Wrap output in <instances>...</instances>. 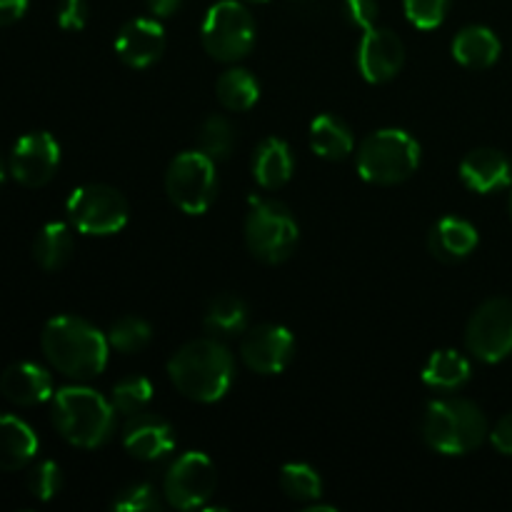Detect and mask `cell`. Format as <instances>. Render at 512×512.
<instances>
[{
    "mask_svg": "<svg viewBox=\"0 0 512 512\" xmlns=\"http://www.w3.org/2000/svg\"><path fill=\"white\" fill-rule=\"evenodd\" d=\"M153 400V383L145 375H128V378L118 380L113 388V408L123 415H138Z\"/></svg>",
    "mask_w": 512,
    "mask_h": 512,
    "instance_id": "30",
    "label": "cell"
},
{
    "mask_svg": "<svg viewBox=\"0 0 512 512\" xmlns=\"http://www.w3.org/2000/svg\"><path fill=\"white\" fill-rule=\"evenodd\" d=\"M88 0H63L58 10V25L63 30H83L88 23Z\"/></svg>",
    "mask_w": 512,
    "mask_h": 512,
    "instance_id": "36",
    "label": "cell"
},
{
    "mask_svg": "<svg viewBox=\"0 0 512 512\" xmlns=\"http://www.w3.org/2000/svg\"><path fill=\"white\" fill-rule=\"evenodd\" d=\"M465 345L483 363H500L512 353V300L490 298L470 315Z\"/></svg>",
    "mask_w": 512,
    "mask_h": 512,
    "instance_id": "11",
    "label": "cell"
},
{
    "mask_svg": "<svg viewBox=\"0 0 512 512\" xmlns=\"http://www.w3.org/2000/svg\"><path fill=\"white\" fill-rule=\"evenodd\" d=\"M380 5L378 0H345V18L350 25L360 30L373 28L375 20H378Z\"/></svg>",
    "mask_w": 512,
    "mask_h": 512,
    "instance_id": "35",
    "label": "cell"
},
{
    "mask_svg": "<svg viewBox=\"0 0 512 512\" xmlns=\"http://www.w3.org/2000/svg\"><path fill=\"white\" fill-rule=\"evenodd\" d=\"M300 228L288 205L278 200H258L245 218V245L258 260L278 265L293 255Z\"/></svg>",
    "mask_w": 512,
    "mask_h": 512,
    "instance_id": "6",
    "label": "cell"
},
{
    "mask_svg": "<svg viewBox=\"0 0 512 512\" xmlns=\"http://www.w3.org/2000/svg\"><path fill=\"white\" fill-rule=\"evenodd\" d=\"M145 3L155 18H170L183 5V0H145Z\"/></svg>",
    "mask_w": 512,
    "mask_h": 512,
    "instance_id": "39",
    "label": "cell"
},
{
    "mask_svg": "<svg viewBox=\"0 0 512 512\" xmlns=\"http://www.w3.org/2000/svg\"><path fill=\"white\" fill-rule=\"evenodd\" d=\"M60 168V145L45 130H33L13 145L8 170L15 183L25 188H43Z\"/></svg>",
    "mask_w": 512,
    "mask_h": 512,
    "instance_id": "12",
    "label": "cell"
},
{
    "mask_svg": "<svg viewBox=\"0 0 512 512\" xmlns=\"http://www.w3.org/2000/svg\"><path fill=\"white\" fill-rule=\"evenodd\" d=\"M253 3H268V0H253Z\"/></svg>",
    "mask_w": 512,
    "mask_h": 512,
    "instance_id": "42",
    "label": "cell"
},
{
    "mask_svg": "<svg viewBox=\"0 0 512 512\" xmlns=\"http://www.w3.org/2000/svg\"><path fill=\"white\" fill-rule=\"evenodd\" d=\"M123 448L128 450L130 458L138 460H163L165 455L173 453L175 433L173 425L153 413L130 415L123 428Z\"/></svg>",
    "mask_w": 512,
    "mask_h": 512,
    "instance_id": "15",
    "label": "cell"
},
{
    "mask_svg": "<svg viewBox=\"0 0 512 512\" xmlns=\"http://www.w3.org/2000/svg\"><path fill=\"white\" fill-rule=\"evenodd\" d=\"M40 348L48 363L75 383L98 378L108 365V335L78 315H58L45 323Z\"/></svg>",
    "mask_w": 512,
    "mask_h": 512,
    "instance_id": "1",
    "label": "cell"
},
{
    "mask_svg": "<svg viewBox=\"0 0 512 512\" xmlns=\"http://www.w3.org/2000/svg\"><path fill=\"white\" fill-rule=\"evenodd\" d=\"M460 180L473 193H495L512 183V160L498 148H475L460 163Z\"/></svg>",
    "mask_w": 512,
    "mask_h": 512,
    "instance_id": "18",
    "label": "cell"
},
{
    "mask_svg": "<svg viewBox=\"0 0 512 512\" xmlns=\"http://www.w3.org/2000/svg\"><path fill=\"white\" fill-rule=\"evenodd\" d=\"M165 193L188 215L208 213L218 195L215 160L203 150H185L170 160L165 170Z\"/></svg>",
    "mask_w": 512,
    "mask_h": 512,
    "instance_id": "7",
    "label": "cell"
},
{
    "mask_svg": "<svg viewBox=\"0 0 512 512\" xmlns=\"http://www.w3.org/2000/svg\"><path fill=\"white\" fill-rule=\"evenodd\" d=\"M30 0H0V28L13 25L28 13Z\"/></svg>",
    "mask_w": 512,
    "mask_h": 512,
    "instance_id": "38",
    "label": "cell"
},
{
    "mask_svg": "<svg viewBox=\"0 0 512 512\" xmlns=\"http://www.w3.org/2000/svg\"><path fill=\"white\" fill-rule=\"evenodd\" d=\"M215 93H218L220 105L233 113H243L250 110L260 98V83L250 70L245 68H228L215 83Z\"/></svg>",
    "mask_w": 512,
    "mask_h": 512,
    "instance_id": "27",
    "label": "cell"
},
{
    "mask_svg": "<svg viewBox=\"0 0 512 512\" xmlns=\"http://www.w3.org/2000/svg\"><path fill=\"white\" fill-rule=\"evenodd\" d=\"M280 488L290 500L310 505L323 495V480L308 463H288L280 470Z\"/></svg>",
    "mask_w": 512,
    "mask_h": 512,
    "instance_id": "28",
    "label": "cell"
},
{
    "mask_svg": "<svg viewBox=\"0 0 512 512\" xmlns=\"http://www.w3.org/2000/svg\"><path fill=\"white\" fill-rule=\"evenodd\" d=\"M150 338H153L150 325L143 318H135V315H125V318L115 320L108 330L110 348L125 355H133L138 350H143L150 343Z\"/></svg>",
    "mask_w": 512,
    "mask_h": 512,
    "instance_id": "31",
    "label": "cell"
},
{
    "mask_svg": "<svg viewBox=\"0 0 512 512\" xmlns=\"http://www.w3.org/2000/svg\"><path fill=\"white\" fill-rule=\"evenodd\" d=\"M488 438L498 453L512 455V413H505L503 418L495 423V428L490 430Z\"/></svg>",
    "mask_w": 512,
    "mask_h": 512,
    "instance_id": "37",
    "label": "cell"
},
{
    "mask_svg": "<svg viewBox=\"0 0 512 512\" xmlns=\"http://www.w3.org/2000/svg\"><path fill=\"white\" fill-rule=\"evenodd\" d=\"M295 355V338L283 325H258L245 330L240 343V358L253 373L280 375Z\"/></svg>",
    "mask_w": 512,
    "mask_h": 512,
    "instance_id": "13",
    "label": "cell"
},
{
    "mask_svg": "<svg viewBox=\"0 0 512 512\" xmlns=\"http://www.w3.org/2000/svg\"><path fill=\"white\" fill-rule=\"evenodd\" d=\"M203 323L208 335H213V338H238V335H243L248 330V305L238 295L223 293L210 300Z\"/></svg>",
    "mask_w": 512,
    "mask_h": 512,
    "instance_id": "24",
    "label": "cell"
},
{
    "mask_svg": "<svg viewBox=\"0 0 512 512\" xmlns=\"http://www.w3.org/2000/svg\"><path fill=\"white\" fill-rule=\"evenodd\" d=\"M0 393L5 400L20 408H33V405L48 403L55 395L53 375L38 363H13L0 375Z\"/></svg>",
    "mask_w": 512,
    "mask_h": 512,
    "instance_id": "17",
    "label": "cell"
},
{
    "mask_svg": "<svg viewBox=\"0 0 512 512\" xmlns=\"http://www.w3.org/2000/svg\"><path fill=\"white\" fill-rule=\"evenodd\" d=\"M480 243L478 228L470 220L455 218V215H445L438 223L430 228L428 248L443 263H458V260L468 258Z\"/></svg>",
    "mask_w": 512,
    "mask_h": 512,
    "instance_id": "19",
    "label": "cell"
},
{
    "mask_svg": "<svg viewBox=\"0 0 512 512\" xmlns=\"http://www.w3.org/2000/svg\"><path fill=\"white\" fill-rule=\"evenodd\" d=\"M68 220L73 230L83 235H115L128 225V200L118 188L105 183L80 185L70 193L68 203Z\"/></svg>",
    "mask_w": 512,
    "mask_h": 512,
    "instance_id": "8",
    "label": "cell"
},
{
    "mask_svg": "<svg viewBox=\"0 0 512 512\" xmlns=\"http://www.w3.org/2000/svg\"><path fill=\"white\" fill-rule=\"evenodd\" d=\"M488 435V420L473 400H433L425 410L423 440L440 455L473 453Z\"/></svg>",
    "mask_w": 512,
    "mask_h": 512,
    "instance_id": "4",
    "label": "cell"
},
{
    "mask_svg": "<svg viewBox=\"0 0 512 512\" xmlns=\"http://www.w3.org/2000/svg\"><path fill=\"white\" fill-rule=\"evenodd\" d=\"M403 63L405 45L395 30L378 28V25L363 30L358 45V70L368 83H388L403 70Z\"/></svg>",
    "mask_w": 512,
    "mask_h": 512,
    "instance_id": "14",
    "label": "cell"
},
{
    "mask_svg": "<svg viewBox=\"0 0 512 512\" xmlns=\"http://www.w3.org/2000/svg\"><path fill=\"white\" fill-rule=\"evenodd\" d=\"M235 148V128L225 115H208L198 130V150H203L215 163L230 158Z\"/></svg>",
    "mask_w": 512,
    "mask_h": 512,
    "instance_id": "29",
    "label": "cell"
},
{
    "mask_svg": "<svg viewBox=\"0 0 512 512\" xmlns=\"http://www.w3.org/2000/svg\"><path fill=\"white\" fill-rule=\"evenodd\" d=\"M470 360L458 350H435L423 368V383L433 390H460L470 380Z\"/></svg>",
    "mask_w": 512,
    "mask_h": 512,
    "instance_id": "26",
    "label": "cell"
},
{
    "mask_svg": "<svg viewBox=\"0 0 512 512\" xmlns=\"http://www.w3.org/2000/svg\"><path fill=\"white\" fill-rule=\"evenodd\" d=\"M63 488V470L53 460H43L28 473V490L40 503H48Z\"/></svg>",
    "mask_w": 512,
    "mask_h": 512,
    "instance_id": "32",
    "label": "cell"
},
{
    "mask_svg": "<svg viewBox=\"0 0 512 512\" xmlns=\"http://www.w3.org/2000/svg\"><path fill=\"white\" fill-rule=\"evenodd\" d=\"M310 148L318 158L325 160H345L355 150L353 130L338 115H318L310 123Z\"/></svg>",
    "mask_w": 512,
    "mask_h": 512,
    "instance_id": "23",
    "label": "cell"
},
{
    "mask_svg": "<svg viewBox=\"0 0 512 512\" xmlns=\"http://www.w3.org/2000/svg\"><path fill=\"white\" fill-rule=\"evenodd\" d=\"M5 175H8V168H5V160H3V155H0V183L5 180Z\"/></svg>",
    "mask_w": 512,
    "mask_h": 512,
    "instance_id": "40",
    "label": "cell"
},
{
    "mask_svg": "<svg viewBox=\"0 0 512 512\" xmlns=\"http://www.w3.org/2000/svg\"><path fill=\"white\" fill-rule=\"evenodd\" d=\"M160 508H163V503H160L158 490L148 483L130 485L113 500V510L118 512H155Z\"/></svg>",
    "mask_w": 512,
    "mask_h": 512,
    "instance_id": "34",
    "label": "cell"
},
{
    "mask_svg": "<svg viewBox=\"0 0 512 512\" xmlns=\"http://www.w3.org/2000/svg\"><path fill=\"white\" fill-rule=\"evenodd\" d=\"M405 15L420 30H433L443 25L450 10V0H403Z\"/></svg>",
    "mask_w": 512,
    "mask_h": 512,
    "instance_id": "33",
    "label": "cell"
},
{
    "mask_svg": "<svg viewBox=\"0 0 512 512\" xmlns=\"http://www.w3.org/2000/svg\"><path fill=\"white\" fill-rule=\"evenodd\" d=\"M168 378L188 400L215 403L225 398L235 378L233 353L223 340L195 338L185 343L168 360Z\"/></svg>",
    "mask_w": 512,
    "mask_h": 512,
    "instance_id": "2",
    "label": "cell"
},
{
    "mask_svg": "<svg viewBox=\"0 0 512 512\" xmlns=\"http://www.w3.org/2000/svg\"><path fill=\"white\" fill-rule=\"evenodd\" d=\"M38 453V435L18 415L0 413V470L15 473L33 463Z\"/></svg>",
    "mask_w": 512,
    "mask_h": 512,
    "instance_id": "20",
    "label": "cell"
},
{
    "mask_svg": "<svg viewBox=\"0 0 512 512\" xmlns=\"http://www.w3.org/2000/svg\"><path fill=\"white\" fill-rule=\"evenodd\" d=\"M200 38L210 58L220 63H235L253 48L255 20L238 0H220L205 13Z\"/></svg>",
    "mask_w": 512,
    "mask_h": 512,
    "instance_id": "9",
    "label": "cell"
},
{
    "mask_svg": "<svg viewBox=\"0 0 512 512\" xmlns=\"http://www.w3.org/2000/svg\"><path fill=\"white\" fill-rule=\"evenodd\" d=\"M218 470L213 460L198 450H188L173 460L163 480V495L175 510H198L213 498Z\"/></svg>",
    "mask_w": 512,
    "mask_h": 512,
    "instance_id": "10",
    "label": "cell"
},
{
    "mask_svg": "<svg viewBox=\"0 0 512 512\" xmlns=\"http://www.w3.org/2000/svg\"><path fill=\"white\" fill-rule=\"evenodd\" d=\"M73 250H75L73 225L48 223L40 228L38 235H35L33 258L35 263H38L43 270H48V273L68 265V260L73 258Z\"/></svg>",
    "mask_w": 512,
    "mask_h": 512,
    "instance_id": "25",
    "label": "cell"
},
{
    "mask_svg": "<svg viewBox=\"0 0 512 512\" xmlns=\"http://www.w3.org/2000/svg\"><path fill=\"white\" fill-rule=\"evenodd\" d=\"M420 165V143L398 128L370 133L358 148V173L365 183H405Z\"/></svg>",
    "mask_w": 512,
    "mask_h": 512,
    "instance_id": "5",
    "label": "cell"
},
{
    "mask_svg": "<svg viewBox=\"0 0 512 512\" xmlns=\"http://www.w3.org/2000/svg\"><path fill=\"white\" fill-rule=\"evenodd\" d=\"M510 218H512V193H510Z\"/></svg>",
    "mask_w": 512,
    "mask_h": 512,
    "instance_id": "41",
    "label": "cell"
},
{
    "mask_svg": "<svg viewBox=\"0 0 512 512\" xmlns=\"http://www.w3.org/2000/svg\"><path fill=\"white\" fill-rule=\"evenodd\" d=\"M295 158L293 150L285 140L280 138H265L263 143L255 148L253 155V178L260 188L275 190L283 188L290 178H293Z\"/></svg>",
    "mask_w": 512,
    "mask_h": 512,
    "instance_id": "21",
    "label": "cell"
},
{
    "mask_svg": "<svg viewBox=\"0 0 512 512\" xmlns=\"http://www.w3.org/2000/svg\"><path fill=\"white\" fill-rule=\"evenodd\" d=\"M165 50V30L158 18H135L115 38V53L130 68H150Z\"/></svg>",
    "mask_w": 512,
    "mask_h": 512,
    "instance_id": "16",
    "label": "cell"
},
{
    "mask_svg": "<svg viewBox=\"0 0 512 512\" xmlns=\"http://www.w3.org/2000/svg\"><path fill=\"white\" fill-rule=\"evenodd\" d=\"M500 50L503 45H500L498 35L485 25H468L453 38V58L465 68H493L500 58Z\"/></svg>",
    "mask_w": 512,
    "mask_h": 512,
    "instance_id": "22",
    "label": "cell"
},
{
    "mask_svg": "<svg viewBox=\"0 0 512 512\" xmlns=\"http://www.w3.org/2000/svg\"><path fill=\"white\" fill-rule=\"evenodd\" d=\"M50 418L60 438L75 448L93 450L108 443L115 430V413L105 395L88 385H68L50 398Z\"/></svg>",
    "mask_w": 512,
    "mask_h": 512,
    "instance_id": "3",
    "label": "cell"
}]
</instances>
